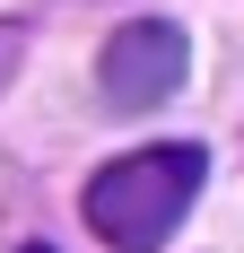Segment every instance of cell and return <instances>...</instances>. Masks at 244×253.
I'll use <instances>...</instances> for the list:
<instances>
[{
  "mask_svg": "<svg viewBox=\"0 0 244 253\" xmlns=\"http://www.w3.org/2000/svg\"><path fill=\"white\" fill-rule=\"evenodd\" d=\"M201 183H209V149L201 140H157V149H131L114 166H96L79 210L114 253H157L183 227V210L201 201Z\"/></svg>",
  "mask_w": 244,
  "mask_h": 253,
  "instance_id": "6da1fadb",
  "label": "cell"
},
{
  "mask_svg": "<svg viewBox=\"0 0 244 253\" xmlns=\"http://www.w3.org/2000/svg\"><path fill=\"white\" fill-rule=\"evenodd\" d=\"M192 70V44H183V26L174 18H131L114 26V44L96 52V87L114 114H148V105H166Z\"/></svg>",
  "mask_w": 244,
  "mask_h": 253,
  "instance_id": "7a4b0ae2",
  "label": "cell"
},
{
  "mask_svg": "<svg viewBox=\"0 0 244 253\" xmlns=\"http://www.w3.org/2000/svg\"><path fill=\"white\" fill-rule=\"evenodd\" d=\"M26 253H52V245H26Z\"/></svg>",
  "mask_w": 244,
  "mask_h": 253,
  "instance_id": "3957f363",
  "label": "cell"
}]
</instances>
